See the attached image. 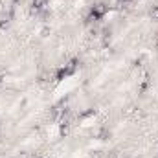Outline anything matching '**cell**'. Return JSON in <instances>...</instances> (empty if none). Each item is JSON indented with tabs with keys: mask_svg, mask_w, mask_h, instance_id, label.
Segmentation results:
<instances>
[{
	"mask_svg": "<svg viewBox=\"0 0 158 158\" xmlns=\"http://www.w3.org/2000/svg\"><path fill=\"white\" fill-rule=\"evenodd\" d=\"M31 7L35 11H44L48 7V0H31Z\"/></svg>",
	"mask_w": 158,
	"mask_h": 158,
	"instance_id": "1",
	"label": "cell"
}]
</instances>
